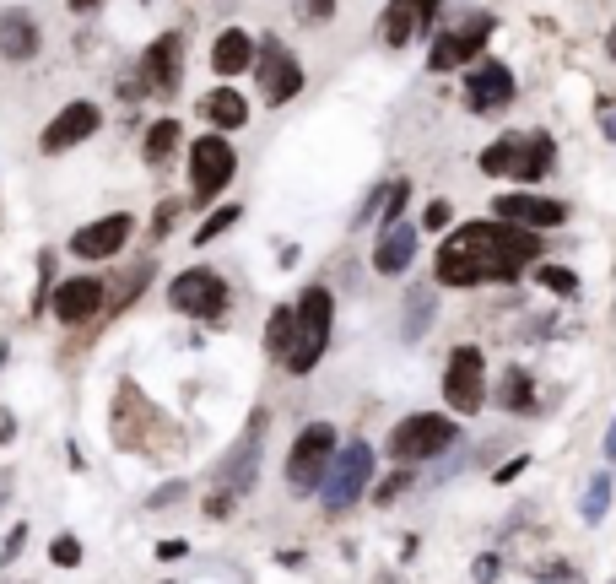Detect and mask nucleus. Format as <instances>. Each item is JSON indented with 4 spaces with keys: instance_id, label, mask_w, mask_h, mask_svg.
<instances>
[{
    "instance_id": "nucleus-25",
    "label": "nucleus",
    "mask_w": 616,
    "mask_h": 584,
    "mask_svg": "<svg viewBox=\"0 0 616 584\" xmlns=\"http://www.w3.org/2000/svg\"><path fill=\"white\" fill-rule=\"evenodd\" d=\"M530 401H535L530 374H525V368H508L503 384H498V406H503V411H530Z\"/></svg>"
},
{
    "instance_id": "nucleus-8",
    "label": "nucleus",
    "mask_w": 616,
    "mask_h": 584,
    "mask_svg": "<svg viewBox=\"0 0 616 584\" xmlns=\"http://www.w3.org/2000/svg\"><path fill=\"white\" fill-rule=\"evenodd\" d=\"M481 395H487V357H481V347H454L444 368V401L471 417V411H481Z\"/></svg>"
},
{
    "instance_id": "nucleus-27",
    "label": "nucleus",
    "mask_w": 616,
    "mask_h": 584,
    "mask_svg": "<svg viewBox=\"0 0 616 584\" xmlns=\"http://www.w3.org/2000/svg\"><path fill=\"white\" fill-rule=\"evenodd\" d=\"M265 347H271L276 363L287 357V347H292V309H276L271 314V325H265Z\"/></svg>"
},
{
    "instance_id": "nucleus-31",
    "label": "nucleus",
    "mask_w": 616,
    "mask_h": 584,
    "mask_svg": "<svg viewBox=\"0 0 616 584\" xmlns=\"http://www.w3.org/2000/svg\"><path fill=\"white\" fill-rule=\"evenodd\" d=\"M541 282L552 287V292H573V287H579V276H573L568 265H546V271H541Z\"/></svg>"
},
{
    "instance_id": "nucleus-43",
    "label": "nucleus",
    "mask_w": 616,
    "mask_h": 584,
    "mask_svg": "<svg viewBox=\"0 0 616 584\" xmlns=\"http://www.w3.org/2000/svg\"><path fill=\"white\" fill-rule=\"evenodd\" d=\"M611 60H616V22H611Z\"/></svg>"
},
{
    "instance_id": "nucleus-40",
    "label": "nucleus",
    "mask_w": 616,
    "mask_h": 584,
    "mask_svg": "<svg viewBox=\"0 0 616 584\" xmlns=\"http://www.w3.org/2000/svg\"><path fill=\"white\" fill-rule=\"evenodd\" d=\"M11 433H17V422H11V417H0V444H6Z\"/></svg>"
},
{
    "instance_id": "nucleus-7",
    "label": "nucleus",
    "mask_w": 616,
    "mask_h": 584,
    "mask_svg": "<svg viewBox=\"0 0 616 584\" xmlns=\"http://www.w3.org/2000/svg\"><path fill=\"white\" fill-rule=\"evenodd\" d=\"M168 298H173V309H184V314H195V320L217 325L222 309H227V282H222L217 271H206V265H195V271H179L168 282Z\"/></svg>"
},
{
    "instance_id": "nucleus-24",
    "label": "nucleus",
    "mask_w": 616,
    "mask_h": 584,
    "mask_svg": "<svg viewBox=\"0 0 616 584\" xmlns=\"http://www.w3.org/2000/svg\"><path fill=\"white\" fill-rule=\"evenodd\" d=\"M200 114H206L217 130H238V125H244V119H249L244 98H238V92H227V87L206 92V98H200Z\"/></svg>"
},
{
    "instance_id": "nucleus-5",
    "label": "nucleus",
    "mask_w": 616,
    "mask_h": 584,
    "mask_svg": "<svg viewBox=\"0 0 616 584\" xmlns=\"http://www.w3.org/2000/svg\"><path fill=\"white\" fill-rule=\"evenodd\" d=\"M368 476H373V449L363 444V438H352L346 449H336V460H330L325 482H319V498H325V509H330V514L352 509V503L368 493Z\"/></svg>"
},
{
    "instance_id": "nucleus-36",
    "label": "nucleus",
    "mask_w": 616,
    "mask_h": 584,
    "mask_svg": "<svg viewBox=\"0 0 616 584\" xmlns=\"http://www.w3.org/2000/svg\"><path fill=\"white\" fill-rule=\"evenodd\" d=\"M330 11H336V0H308V22H330Z\"/></svg>"
},
{
    "instance_id": "nucleus-38",
    "label": "nucleus",
    "mask_w": 616,
    "mask_h": 584,
    "mask_svg": "<svg viewBox=\"0 0 616 584\" xmlns=\"http://www.w3.org/2000/svg\"><path fill=\"white\" fill-rule=\"evenodd\" d=\"M492 574H498V557H481V563H476V584H492Z\"/></svg>"
},
{
    "instance_id": "nucleus-30",
    "label": "nucleus",
    "mask_w": 616,
    "mask_h": 584,
    "mask_svg": "<svg viewBox=\"0 0 616 584\" xmlns=\"http://www.w3.org/2000/svg\"><path fill=\"white\" fill-rule=\"evenodd\" d=\"M233 222H238V206H222L217 217H211L206 228L195 233V244H211V238H222V228H233Z\"/></svg>"
},
{
    "instance_id": "nucleus-37",
    "label": "nucleus",
    "mask_w": 616,
    "mask_h": 584,
    "mask_svg": "<svg viewBox=\"0 0 616 584\" xmlns=\"http://www.w3.org/2000/svg\"><path fill=\"white\" fill-rule=\"evenodd\" d=\"M600 125H606V136H616V98H600Z\"/></svg>"
},
{
    "instance_id": "nucleus-29",
    "label": "nucleus",
    "mask_w": 616,
    "mask_h": 584,
    "mask_svg": "<svg viewBox=\"0 0 616 584\" xmlns=\"http://www.w3.org/2000/svg\"><path fill=\"white\" fill-rule=\"evenodd\" d=\"M406 195H411V184H406V179H395L390 190H384V228H395V217L406 211Z\"/></svg>"
},
{
    "instance_id": "nucleus-20",
    "label": "nucleus",
    "mask_w": 616,
    "mask_h": 584,
    "mask_svg": "<svg viewBox=\"0 0 616 584\" xmlns=\"http://www.w3.org/2000/svg\"><path fill=\"white\" fill-rule=\"evenodd\" d=\"M0 55L11 65H28L38 55V22L28 11H0Z\"/></svg>"
},
{
    "instance_id": "nucleus-6",
    "label": "nucleus",
    "mask_w": 616,
    "mask_h": 584,
    "mask_svg": "<svg viewBox=\"0 0 616 584\" xmlns=\"http://www.w3.org/2000/svg\"><path fill=\"white\" fill-rule=\"evenodd\" d=\"M330 460H336V428L330 422H308V428L292 438V455H287V482L308 493V487L325 482Z\"/></svg>"
},
{
    "instance_id": "nucleus-35",
    "label": "nucleus",
    "mask_w": 616,
    "mask_h": 584,
    "mask_svg": "<svg viewBox=\"0 0 616 584\" xmlns=\"http://www.w3.org/2000/svg\"><path fill=\"white\" fill-rule=\"evenodd\" d=\"M400 493H406V471H395V476H390V482H384V487H379V503H395Z\"/></svg>"
},
{
    "instance_id": "nucleus-23",
    "label": "nucleus",
    "mask_w": 616,
    "mask_h": 584,
    "mask_svg": "<svg viewBox=\"0 0 616 584\" xmlns=\"http://www.w3.org/2000/svg\"><path fill=\"white\" fill-rule=\"evenodd\" d=\"M433 309H438V292L433 287H411L406 292V314H400V341H422L427 325H433Z\"/></svg>"
},
{
    "instance_id": "nucleus-1",
    "label": "nucleus",
    "mask_w": 616,
    "mask_h": 584,
    "mask_svg": "<svg viewBox=\"0 0 616 584\" xmlns=\"http://www.w3.org/2000/svg\"><path fill=\"white\" fill-rule=\"evenodd\" d=\"M541 260V233L508 228V222H465L438 244L433 276L438 287H481V282H519L525 265Z\"/></svg>"
},
{
    "instance_id": "nucleus-41",
    "label": "nucleus",
    "mask_w": 616,
    "mask_h": 584,
    "mask_svg": "<svg viewBox=\"0 0 616 584\" xmlns=\"http://www.w3.org/2000/svg\"><path fill=\"white\" fill-rule=\"evenodd\" d=\"M606 455H611V466H616V422H611V433H606Z\"/></svg>"
},
{
    "instance_id": "nucleus-32",
    "label": "nucleus",
    "mask_w": 616,
    "mask_h": 584,
    "mask_svg": "<svg viewBox=\"0 0 616 584\" xmlns=\"http://www.w3.org/2000/svg\"><path fill=\"white\" fill-rule=\"evenodd\" d=\"M55 563H60V568H76V563H82V547H76L71 536H60V541H55Z\"/></svg>"
},
{
    "instance_id": "nucleus-16",
    "label": "nucleus",
    "mask_w": 616,
    "mask_h": 584,
    "mask_svg": "<svg viewBox=\"0 0 616 584\" xmlns=\"http://www.w3.org/2000/svg\"><path fill=\"white\" fill-rule=\"evenodd\" d=\"M179 60H184V44H179V33H163V38H152L146 44V55H141V87L146 92H179Z\"/></svg>"
},
{
    "instance_id": "nucleus-18",
    "label": "nucleus",
    "mask_w": 616,
    "mask_h": 584,
    "mask_svg": "<svg viewBox=\"0 0 616 584\" xmlns=\"http://www.w3.org/2000/svg\"><path fill=\"white\" fill-rule=\"evenodd\" d=\"M103 309V282L98 276H76V282L55 287V320L60 325H87Z\"/></svg>"
},
{
    "instance_id": "nucleus-39",
    "label": "nucleus",
    "mask_w": 616,
    "mask_h": 584,
    "mask_svg": "<svg viewBox=\"0 0 616 584\" xmlns=\"http://www.w3.org/2000/svg\"><path fill=\"white\" fill-rule=\"evenodd\" d=\"M227 509H233V498H227V493H222V498H211V503H206V514H211V520H217V514H227Z\"/></svg>"
},
{
    "instance_id": "nucleus-12",
    "label": "nucleus",
    "mask_w": 616,
    "mask_h": 584,
    "mask_svg": "<svg viewBox=\"0 0 616 584\" xmlns=\"http://www.w3.org/2000/svg\"><path fill=\"white\" fill-rule=\"evenodd\" d=\"M498 222L508 228H525V233H541V228H557V222H568V206L562 201H546V195H498Z\"/></svg>"
},
{
    "instance_id": "nucleus-3",
    "label": "nucleus",
    "mask_w": 616,
    "mask_h": 584,
    "mask_svg": "<svg viewBox=\"0 0 616 584\" xmlns=\"http://www.w3.org/2000/svg\"><path fill=\"white\" fill-rule=\"evenodd\" d=\"M330 314H336V303H330L325 287H308L298 298V309H292V347H287V357H281L287 374H308V368L325 357V347H330Z\"/></svg>"
},
{
    "instance_id": "nucleus-34",
    "label": "nucleus",
    "mask_w": 616,
    "mask_h": 584,
    "mask_svg": "<svg viewBox=\"0 0 616 584\" xmlns=\"http://www.w3.org/2000/svg\"><path fill=\"white\" fill-rule=\"evenodd\" d=\"M422 228H449V201H433V206H427Z\"/></svg>"
},
{
    "instance_id": "nucleus-15",
    "label": "nucleus",
    "mask_w": 616,
    "mask_h": 584,
    "mask_svg": "<svg viewBox=\"0 0 616 584\" xmlns=\"http://www.w3.org/2000/svg\"><path fill=\"white\" fill-rule=\"evenodd\" d=\"M130 233H136V217H125V211H114V217H98V222H87L82 233L71 238V249L82 260H109L119 255V249L130 244Z\"/></svg>"
},
{
    "instance_id": "nucleus-17",
    "label": "nucleus",
    "mask_w": 616,
    "mask_h": 584,
    "mask_svg": "<svg viewBox=\"0 0 616 584\" xmlns=\"http://www.w3.org/2000/svg\"><path fill=\"white\" fill-rule=\"evenodd\" d=\"M92 130H98V109L82 98V103H65V109L44 125V136H38V146L44 152H71L76 141H87Z\"/></svg>"
},
{
    "instance_id": "nucleus-10",
    "label": "nucleus",
    "mask_w": 616,
    "mask_h": 584,
    "mask_svg": "<svg viewBox=\"0 0 616 584\" xmlns=\"http://www.w3.org/2000/svg\"><path fill=\"white\" fill-rule=\"evenodd\" d=\"M487 38H492V17H487V11H476V17H465L460 28H449V33L433 38L427 65H433V71H454V65H465V60H481V44H487Z\"/></svg>"
},
{
    "instance_id": "nucleus-14",
    "label": "nucleus",
    "mask_w": 616,
    "mask_h": 584,
    "mask_svg": "<svg viewBox=\"0 0 616 584\" xmlns=\"http://www.w3.org/2000/svg\"><path fill=\"white\" fill-rule=\"evenodd\" d=\"M465 98H471L476 114H498L514 103V71L503 60H481L471 76H465Z\"/></svg>"
},
{
    "instance_id": "nucleus-42",
    "label": "nucleus",
    "mask_w": 616,
    "mask_h": 584,
    "mask_svg": "<svg viewBox=\"0 0 616 584\" xmlns=\"http://www.w3.org/2000/svg\"><path fill=\"white\" fill-rule=\"evenodd\" d=\"M71 6H76V11H92V6H98V0H71Z\"/></svg>"
},
{
    "instance_id": "nucleus-19",
    "label": "nucleus",
    "mask_w": 616,
    "mask_h": 584,
    "mask_svg": "<svg viewBox=\"0 0 616 584\" xmlns=\"http://www.w3.org/2000/svg\"><path fill=\"white\" fill-rule=\"evenodd\" d=\"M438 17V0H390V11H384V44H411L417 33L433 28Z\"/></svg>"
},
{
    "instance_id": "nucleus-11",
    "label": "nucleus",
    "mask_w": 616,
    "mask_h": 584,
    "mask_svg": "<svg viewBox=\"0 0 616 584\" xmlns=\"http://www.w3.org/2000/svg\"><path fill=\"white\" fill-rule=\"evenodd\" d=\"M260 433H265V411H254V417H249V428H244V438H238V444L222 455V466H217V487H222L227 498H238V493H249V487H254V460H260Z\"/></svg>"
},
{
    "instance_id": "nucleus-33",
    "label": "nucleus",
    "mask_w": 616,
    "mask_h": 584,
    "mask_svg": "<svg viewBox=\"0 0 616 584\" xmlns=\"http://www.w3.org/2000/svg\"><path fill=\"white\" fill-rule=\"evenodd\" d=\"M173 217H179V206H157V222H152V238H168V228H173Z\"/></svg>"
},
{
    "instance_id": "nucleus-28",
    "label": "nucleus",
    "mask_w": 616,
    "mask_h": 584,
    "mask_svg": "<svg viewBox=\"0 0 616 584\" xmlns=\"http://www.w3.org/2000/svg\"><path fill=\"white\" fill-rule=\"evenodd\" d=\"M611 493H616V482H611V471H600L595 482H589V493H584V520L595 525L600 514H606V503H611Z\"/></svg>"
},
{
    "instance_id": "nucleus-26",
    "label": "nucleus",
    "mask_w": 616,
    "mask_h": 584,
    "mask_svg": "<svg viewBox=\"0 0 616 584\" xmlns=\"http://www.w3.org/2000/svg\"><path fill=\"white\" fill-rule=\"evenodd\" d=\"M173 146H179V119H157V125L146 130V163L163 168L173 157Z\"/></svg>"
},
{
    "instance_id": "nucleus-2",
    "label": "nucleus",
    "mask_w": 616,
    "mask_h": 584,
    "mask_svg": "<svg viewBox=\"0 0 616 584\" xmlns=\"http://www.w3.org/2000/svg\"><path fill=\"white\" fill-rule=\"evenodd\" d=\"M552 157H557V146L546 130H508V136H498L481 152V174H492V179H519V184H535V179H546L552 174Z\"/></svg>"
},
{
    "instance_id": "nucleus-21",
    "label": "nucleus",
    "mask_w": 616,
    "mask_h": 584,
    "mask_svg": "<svg viewBox=\"0 0 616 584\" xmlns=\"http://www.w3.org/2000/svg\"><path fill=\"white\" fill-rule=\"evenodd\" d=\"M411 255H417V228H411V222H395V228H384L379 249H373V271L400 276L411 265Z\"/></svg>"
},
{
    "instance_id": "nucleus-4",
    "label": "nucleus",
    "mask_w": 616,
    "mask_h": 584,
    "mask_svg": "<svg viewBox=\"0 0 616 584\" xmlns=\"http://www.w3.org/2000/svg\"><path fill=\"white\" fill-rule=\"evenodd\" d=\"M454 449V422L438 417V411H411V417H400L390 428V455L400 466H417V460H433Z\"/></svg>"
},
{
    "instance_id": "nucleus-9",
    "label": "nucleus",
    "mask_w": 616,
    "mask_h": 584,
    "mask_svg": "<svg viewBox=\"0 0 616 584\" xmlns=\"http://www.w3.org/2000/svg\"><path fill=\"white\" fill-rule=\"evenodd\" d=\"M233 168H238V152H233L222 136H200V141L190 146V184H195L200 201L222 195L227 179H233Z\"/></svg>"
},
{
    "instance_id": "nucleus-13",
    "label": "nucleus",
    "mask_w": 616,
    "mask_h": 584,
    "mask_svg": "<svg viewBox=\"0 0 616 584\" xmlns=\"http://www.w3.org/2000/svg\"><path fill=\"white\" fill-rule=\"evenodd\" d=\"M298 87H303V65L292 60V49L281 44V38H265V65H260V92H265V103H287V98H298Z\"/></svg>"
},
{
    "instance_id": "nucleus-22",
    "label": "nucleus",
    "mask_w": 616,
    "mask_h": 584,
    "mask_svg": "<svg viewBox=\"0 0 616 584\" xmlns=\"http://www.w3.org/2000/svg\"><path fill=\"white\" fill-rule=\"evenodd\" d=\"M249 60H254V38L249 33H238V28H227L217 44H211V65H217L222 76H238V71H249Z\"/></svg>"
}]
</instances>
